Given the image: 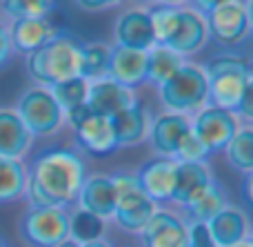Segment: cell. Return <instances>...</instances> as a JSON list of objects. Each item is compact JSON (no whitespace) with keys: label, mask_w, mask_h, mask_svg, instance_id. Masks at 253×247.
I'll use <instances>...</instances> for the list:
<instances>
[{"label":"cell","mask_w":253,"mask_h":247,"mask_svg":"<svg viewBox=\"0 0 253 247\" xmlns=\"http://www.w3.org/2000/svg\"><path fill=\"white\" fill-rule=\"evenodd\" d=\"M87 167L78 151L67 147L42 149L27 167L25 198L29 207H62L76 203Z\"/></svg>","instance_id":"obj_1"},{"label":"cell","mask_w":253,"mask_h":247,"mask_svg":"<svg viewBox=\"0 0 253 247\" xmlns=\"http://www.w3.org/2000/svg\"><path fill=\"white\" fill-rule=\"evenodd\" d=\"M80 49L83 43L74 34L58 31L49 43L25 56L27 76L42 87H51L60 80L74 78L80 74Z\"/></svg>","instance_id":"obj_2"},{"label":"cell","mask_w":253,"mask_h":247,"mask_svg":"<svg viewBox=\"0 0 253 247\" xmlns=\"http://www.w3.org/2000/svg\"><path fill=\"white\" fill-rule=\"evenodd\" d=\"M209 80V105L222 107L236 114L245 87L253 76V62L233 51H224L209 58L202 65Z\"/></svg>","instance_id":"obj_3"},{"label":"cell","mask_w":253,"mask_h":247,"mask_svg":"<svg viewBox=\"0 0 253 247\" xmlns=\"http://www.w3.org/2000/svg\"><path fill=\"white\" fill-rule=\"evenodd\" d=\"M158 94L167 111L191 118L202 107L209 105V80L202 65L187 60L169 80L158 87Z\"/></svg>","instance_id":"obj_4"},{"label":"cell","mask_w":253,"mask_h":247,"mask_svg":"<svg viewBox=\"0 0 253 247\" xmlns=\"http://www.w3.org/2000/svg\"><path fill=\"white\" fill-rule=\"evenodd\" d=\"M116 187V212L114 221L120 230L129 234H140L151 216L158 212V203H153L142 192L135 172L111 174Z\"/></svg>","instance_id":"obj_5"},{"label":"cell","mask_w":253,"mask_h":247,"mask_svg":"<svg viewBox=\"0 0 253 247\" xmlns=\"http://www.w3.org/2000/svg\"><path fill=\"white\" fill-rule=\"evenodd\" d=\"M13 111L20 116V120L25 123V127L29 129L34 138L53 136L65 125V111L60 109L56 98L51 96L49 87H42V85L27 87L18 96Z\"/></svg>","instance_id":"obj_6"},{"label":"cell","mask_w":253,"mask_h":247,"mask_svg":"<svg viewBox=\"0 0 253 247\" xmlns=\"http://www.w3.org/2000/svg\"><path fill=\"white\" fill-rule=\"evenodd\" d=\"M18 232L31 247H58L69 239V212L62 207H29Z\"/></svg>","instance_id":"obj_7"},{"label":"cell","mask_w":253,"mask_h":247,"mask_svg":"<svg viewBox=\"0 0 253 247\" xmlns=\"http://www.w3.org/2000/svg\"><path fill=\"white\" fill-rule=\"evenodd\" d=\"M238 127H240V118L233 111L215 105L202 107L198 114L191 116V132L209 149V154L224 151V147L229 145Z\"/></svg>","instance_id":"obj_8"},{"label":"cell","mask_w":253,"mask_h":247,"mask_svg":"<svg viewBox=\"0 0 253 247\" xmlns=\"http://www.w3.org/2000/svg\"><path fill=\"white\" fill-rule=\"evenodd\" d=\"M205 22L211 38L227 47L240 45L251 34L245 0H224L222 4L205 13Z\"/></svg>","instance_id":"obj_9"},{"label":"cell","mask_w":253,"mask_h":247,"mask_svg":"<svg viewBox=\"0 0 253 247\" xmlns=\"http://www.w3.org/2000/svg\"><path fill=\"white\" fill-rule=\"evenodd\" d=\"M76 143L80 145V149L87 151L98 158H107L118 149V143L114 136V127H111V118L100 114H93L91 109L74 125Z\"/></svg>","instance_id":"obj_10"},{"label":"cell","mask_w":253,"mask_h":247,"mask_svg":"<svg viewBox=\"0 0 253 247\" xmlns=\"http://www.w3.org/2000/svg\"><path fill=\"white\" fill-rule=\"evenodd\" d=\"M207 40H209V31H207L205 16L191 7H178L175 29L162 47H169L171 51L180 53L182 58H189L200 51L207 45Z\"/></svg>","instance_id":"obj_11"},{"label":"cell","mask_w":253,"mask_h":247,"mask_svg":"<svg viewBox=\"0 0 253 247\" xmlns=\"http://www.w3.org/2000/svg\"><path fill=\"white\" fill-rule=\"evenodd\" d=\"M78 209L98 216L100 221H114V212H116V187H114V178L111 174H89L83 181L78 192Z\"/></svg>","instance_id":"obj_12"},{"label":"cell","mask_w":253,"mask_h":247,"mask_svg":"<svg viewBox=\"0 0 253 247\" xmlns=\"http://www.w3.org/2000/svg\"><path fill=\"white\" fill-rule=\"evenodd\" d=\"M191 132V118L182 114H173V111H165V114L156 116L149 125V136L147 141L151 143V149L160 158H175L180 143L184 136Z\"/></svg>","instance_id":"obj_13"},{"label":"cell","mask_w":253,"mask_h":247,"mask_svg":"<svg viewBox=\"0 0 253 247\" xmlns=\"http://www.w3.org/2000/svg\"><path fill=\"white\" fill-rule=\"evenodd\" d=\"M114 40L118 47L140 49V51H149L151 47H156L149 9L131 7L120 13L114 25Z\"/></svg>","instance_id":"obj_14"},{"label":"cell","mask_w":253,"mask_h":247,"mask_svg":"<svg viewBox=\"0 0 253 247\" xmlns=\"http://www.w3.org/2000/svg\"><path fill=\"white\" fill-rule=\"evenodd\" d=\"M138 102L135 89L125 87V85L116 83L111 78H100L89 83V94H87V107L93 114L114 118L120 111L129 109L131 105Z\"/></svg>","instance_id":"obj_15"},{"label":"cell","mask_w":253,"mask_h":247,"mask_svg":"<svg viewBox=\"0 0 253 247\" xmlns=\"http://www.w3.org/2000/svg\"><path fill=\"white\" fill-rule=\"evenodd\" d=\"M140 236L144 247H189V223L173 212L158 209Z\"/></svg>","instance_id":"obj_16"},{"label":"cell","mask_w":253,"mask_h":247,"mask_svg":"<svg viewBox=\"0 0 253 247\" xmlns=\"http://www.w3.org/2000/svg\"><path fill=\"white\" fill-rule=\"evenodd\" d=\"M211 181H213V172H211L209 163H178L175 160V181L173 192H171V203L187 207L205 194Z\"/></svg>","instance_id":"obj_17"},{"label":"cell","mask_w":253,"mask_h":247,"mask_svg":"<svg viewBox=\"0 0 253 247\" xmlns=\"http://www.w3.org/2000/svg\"><path fill=\"white\" fill-rule=\"evenodd\" d=\"M7 31H9L13 53L29 56L36 49L42 47L44 43H49L60 29H56L49 18H22V20L9 22Z\"/></svg>","instance_id":"obj_18"},{"label":"cell","mask_w":253,"mask_h":247,"mask_svg":"<svg viewBox=\"0 0 253 247\" xmlns=\"http://www.w3.org/2000/svg\"><path fill=\"white\" fill-rule=\"evenodd\" d=\"M207 230H209L211 241H213L215 247H233L249 239L251 223L249 216L240 207L227 205L207 223Z\"/></svg>","instance_id":"obj_19"},{"label":"cell","mask_w":253,"mask_h":247,"mask_svg":"<svg viewBox=\"0 0 253 247\" xmlns=\"http://www.w3.org/2000/svg\"><path fill=\"white\" fill-rule=\"evenodd\" d=\"M142 192L153 200V203H165L171 200L175 181V160L173 158H151L135 172Z\"/></svg>","instance_id":"obj_20"},{"label":"cell","mask_w":253,"mask_h":247,"mask_svg":"<svg viewBox=\"0 0 253 247\" xmlns=\"http://www.w3.org/2000/svg\"><path fill=\"white\" fill-rule=\"evenodd\" d=\"M107 78L135 89L138 85L147 83V51L129 47H111L109 60V76Z\"/></svg>","instance_id":"obj_21"},{"label":"cell","mask_w":253,"mask_h":247,"mask_svg":"<svg viewBox=\"0 0 253 247\" xmlns=\"http://www.w3.org/2000/svg\"><path fill=\"white\" fill-rule=\"evenodd\" d=\"M31 143H34V136L25 127L20 116L13 109L2 107L0 109V156L22 160V156H27V151L31 149Z\"/></svg>","instance_id":"obj_22"},{"label":"cell","mask_w":253,"mask_h":247,"mask_svg":"<svg viewBox=\"0 0 253 247\" xmlns=\"http://www.w3.org/2000/svg\"><path fill=\"white\" fill-rule=\"evenodd\" d=\"M149 114L140 102L131 105L129 109L120 111L118 116L111 118V127H114V136L118 147H133L147 141L149 136Z\"/></svg>","instance_id":"obj_23"},{"label":"cell","mask_w":253,"mask_h":247,"mask_svg":"<svg viewBox=\"0 0 253 247\" xmlns=\"http://www.w3.org/2000/svg\"><path fill=\"white\" fill-rule=\"evenodd\" d=\"M109 60H111V45L102 40L83 43L80 49V74L87 83L100 80L109 76Z\"/></svg>","instance_id":"obj_24"},{"label":"cell","mask_w":253,"mask_h":247,"mask_svg":"<svg viewBox=\"0 0 253 247\" xmlns=\"http://www.w3.org/2000/svg\"><path fill=\"white\" fill-rule=\"evenodd\" d=\"M187 62V58H182L180 53L171 51L169 47L156 45L147 51V83L160 87L165 80H169L180 67Z\"/></svg>","instance_id":"obj_25"},{"label":"cell","mask_w":253,"mask_h":247,"mask_svg":"<svg viewBox=\"0 0 253 247\" xmlns=\"http://www.w3.org/2000/svg\"><path fill=\"white\" fill-rule=\"evenodd\" d=\"M229 205V198H227V190L220 181H211V185L207 187V192L196 198L191 205H187V216H189V223H209L220 209H224Z\"/></svg>","instance_id":"obj_26"},{"label":"cell","mask_w":253,"mask_h":247,"mask_svg":"<svg viewBox=\"0 0 253 247\" xmlns=\"http://www.w3.org/2000/svg\"><path fill=\"white\" fill-rule=\"evenodd\" d=\"M27 165L18 158L0 156V203H13L25 198Z\"/></svg>","instance_id":"obj_27"},{"label":"cell","mask_w":253,"mask_h":247,"mask_svg":"<svg viewBox=\"0 0 253 247\" xmlns=\"http://www.w3.org/2000/svg\"><path fill=\"white\" fill-rule=\"evenodd\" d=\"M227 163L236 172L249 174L253 172V125H240L229 145L224 147Z\"/></svg>","instance_id":"obj_28"},{"label":"cell","mask_w":253,"mask_h":247,"mask_svg":"<svg viewBox=\"0 0 253 247\" xmlns=\"http://www.w3.org/2000/svg\"><path fill=\"white\" fill-rule=\"evenodd\" d=\"M49 92H51V96L56 98V102L60 105V109L67 114V111H71L87 102L89 83L83 76H74V78H67V80H60V83L51 85Z\"/></svg>","instance_id":"obj_29"},{"label":"cell","mask_w":253,"mask_h":247,"mask_svg":"<svg viewBox=\"0 0 253 247\" xmlns=\"http://www.w3.org/2000/svg\"><path fill=\"white\" fill-rule=\"evenodd\" d=\"M102 234H105V221H100L98 216L84 209H76L74 214H69V239L76 245L100 241Z\"/></svg>","instance_id":"obj_30"},{"label":"cell","mask_w":253,"mask_h":247,"mask_svg":"<svg viewBox=\"0 0 253 247\" xmlns=\"http://www.w3.org/2000/svg\"><path fill=\"white\" fill-rule=\"evenodd\" d=\"M56 0H0V11L4 18L22 20V18H47Z\"/></svg>","instance_id":"obj_31"},{"label":"cell","mask_w":253,"mask_h":247,"mask_svg":"<svg viewBox=\"0 0 253 247\" xmlns=\"http://www.w3.org/2000/svg\"><path fill=\"white\" fill-rule=\"evenodd\" d=\"M153 25V36H156V45H165L169 36L173 34L175 22H178V7H167V4H156L149 9Z\"/></svg>","instance_id":"obj_32"},{"label":"cell","mask_w":253,"mask_h":247,"mask_svg":"<svg viewBox=\"0 0 253 247\" xmlns=\"http://www.w3.org/2000/svg\"><path fill=\"white\" fill-rule=\"evenodd\" d=\"M209 149H207L205 145H202L200 141L196 138V134L189 132L187 136H184V141L180 143L178 151H175V158L178 163H207L209 160Z\"/></svg>","instance_id":"obj_33"},{"label":"cell","mask_w":253,"mask_h":247,"mask_svg":"<svg viewBox=\"0 0 253 247\" xmlns=\"http://www.w3.org/2000/svg\"><path fill=\"white\" fill-rule=\"evenodd\" d=\"M189 247H215L205 223H189Z\"/></svg>","instance_id":"obj_34"},{"label":"cell","mask_w":253,"mask_h":247,"mask_svg":"<svg viewBox=\"0 0 253 247\" xmlns=\"http://www.w3.org/2000/svg\"><path fill=\"white\" fill-rule=\"evenodd\" d=\"M236 116L242 120H247L249 125H253V76L249 78V83H247V87H245V94H242V98H240V105H238V109H236Z\"/></svg>","instance_id":"obj_35"},{"label":"cell","mask_w":253,"mask_h":247,"mask_svg":"<svg viewBox=\"0 0 253 247\" xmlns=\"http://www.w3.org/2000/svg\"><path fill=\"white\" fill-rule=\"evenodd\" d=\"M76 7L83 9L87 13H93V11H105V9H114L118 4H123L125 0H74Z\"/></svg>","instance_id":"obj_36"},{"label":"cell","mask_w":253,"mask_h":247,"mask_svg":"<svg viewBox=\"0 0 253 247\" xmlns=\"http://www.w3.org/2000/svg\"><path fill=\"white\" fill-rule=\"evenodd\" d=\"M11 56H13V47H11V40H9L7 25L0 22V69L11 60Z\"/></svg>","instance_id":"obj_37"},{"label":"cell","mask_w":253,"mask_h":247,"mask_svg":"<svg viewBox=\"0 0 253 247\" xmlns=\"http://www.w3.org/2000/svg\"><path fill=\"white\" fill-rule=\"evenodd\" d=\"M189 2H191V9H196L198 13L205 16V13H209L211 9H215L218 4H222L224 0H189Z\"/></svg>","instance_id":"obj_38"},{"label":"cell","mask_w":253,"mask_h":247,"mask_svg":"<svg viewBox=\"0 0 253 247\" xmlns=\"http://www.w3.org/2000/svg\"><path fill=\"white\" fill-rule=\"evenodd\" d=\"M242 196H245V200L253 207V172L245 174V178H242Z\"/></svg>","instance_id":"obj_39"},{"label":"cell","mask_w":253,"mask_h":247,"mask_svg":"<svg viewBox=\"0 0 253 247\" xmlns=\"http://www.w3.org/2000/svg\"><path fill=\"white\" fill-rule=\"evenodd\" d=\"M78 247H114L109 241L100 239V241H91V243H84V245H78Z\"/></svg>","instance_id":"obj_40"},{"label":"cell","mask_w":253,"mask_h":247,"mask_svg":"<svg viewBox=\"0 0 253 247\" xmlns=\"http://www.w3.org/2000/svg\"><path fill=\"white\" fill-rule=\"evenodd\" d=\"M247 2V16H249V29L253 34V0H245Z\"/></svg>","instance_id":"obj_41"},{"label":"cell","mask_w":253,"mask_h":247,"mask_svg":"<svg viewBox=\"0 0 253 247\" xmlns=\"http://www.w3.org/2000/svg\"><path fill=\"white\" fill-rule=\"evenodd\" d=\"M158 4H167V7H180L182 2H187V0H156Z\"/></svg>","instance_id":"obj_42"},{"label":"cell","mask_w":253,"mask_h":247,"mask_svg":"<svg viewBox=\"0 0 253 247\" xmlns=\"http://www.w3.org/2000/svg\"><path fill=\"white\" fill-rule=\"evenodd\" d=\"M58 247H78V245H76V243H74V241H71V239H67L65 243H60Z\"/></svg>","instance_id":"obj_43"},{"label":"cell","mask_w":253,"mask_h":247,"mask_svg":"<svg viewBox=\"0 0 253 247\" xmlns=\"http://www.w3.org/2000/svg\"><path fill=\"white\" fill-rule=\"evenodd\" d=\"M247 243L253 247V227H251V232H249V239H247Z\"/></svg>","instance_id":"obj_44"},{"label":"cell","mask_w":253,"mask_h":247,"mask_svg":"<svg viewBox=\"0 0 253 247\" xmlns=\"http://www.w3.org/2000/svg\"><path fill=\"white\" fill-rule=\"evenodd\" d=\"M233 247H251L249 243H247V241H245V243H240V245H233Z\"/></svg>","instance_id":"obj_45"},{"label":"cell","mask_w":253,"mask_h":247,"mask_svg":"<svg viewBox=\"0 0 253 247\" xmlns=\"http://www.w3.org/2000/svg\"><path fill=\"white\" fill-rule=\"evenodd\" d=\"M0 247H7V243H4V239L0 236Z\"/></svg>","instance_id":"obj_46"},{"label":"cell","mask_w":253,"mask_h":247,"mask_svg":"<svg viewBox=\"0 0 253 247\" xmlns=\"http://www.w3.org/2000/svg\"><path fill=\"white\" fill-rule=\"evenodd\" d=\"M142 2H147V0H142Z\"/></svg>","instance_id":"obj_47"}]
</instances>
